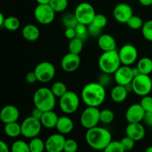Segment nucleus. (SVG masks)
I'll use <instances>...</instances> for the list:
<instances>
[{
	"mask_svg": "<svg viewBox=\"0 0 152 152\" xmlns=\"http://www.w3.org/2000/svg\"><path fill=\"white\" fill-rule=\"evenodd\" d=\"M125 87H126V90H127V91L129 92H131V91H133V86H132V83H129V84H127L126 86H125Z\"/></svg>",
	"mask_w": 152,
	"mask_h": 152,
	"instance_id": "54",
	"label": "nucleus"
},
{
	"mask_svg": "<svg viewBox=\"0 0 152 152\" xmlns=\"http://www.w3.org/2000/svg\"><path fill=\"white\" fill-rule=\"evenodd\" d=\"M83 42L84 41L78 37H75L73 39L70 40L68 44V50L69 52L76 54H80L83 49Z\"/></svg>",
	"mask_w": 152,
	"mask_h": 152,
	"instance_id": "27",
	"label": "nucleus"
},
{
	"mask_svg": "<svg viewBox=\"0 0 152 152\" xmlns=\"http://www.w3.org/2000/svg\"><path fill=\"white\" fill-rule=\"evenodd\" d=\"M59 117L53 111H45L41 119V123L42 126L47 129H53L56 128Z\"/></svg>",
	"mask_w": 152,
	"mask_h": 152,
	"instance_id": "23",
	"label": "nucleus"
},
{
	"mask_svg": "<svg viewBox=\"0 0 152 152\" xmlns=\"http://www.w3.org/2000/svg\"><path fill=\"white\" fill-rule=\"evenodd\" d=\"M19 27H20V22L18 18H16V16H8L6 17L2 28H4L7 31H15L19 29Z\"/></svg>",
	"mask_w": 152,
	"mask_h": 152,
	"instance_id": "29",
	"label": "nucleus"
},
{
	"mask_svg": "<svg viewBox=\"0 0 152 152\" xmlns=\"http://www.w3.org/2000/svg\"><path fill=\"white\" fill-rule=\"evenodd\" d=\"M137 67L142 74L149 75L152 72V60L148 57H143L140 59Z\"/></svg>",
	"mask_w": 152,
	"mask_h": 152,
	"instance_id": "26",
	"label": "nucleus"
},
{
	"mask_svg": "<svg viewBox=\"0 0 152 152\" xmlns=\"http://www.w3.org/2000/svg\"><path fill=\"white\" fill-rule=\"evenodd\" d=\"M0 152H10L8 145L4 141H0Z\"/></svg>",
	"mask_w": 152,
	"mask_h": 152,
	"instance_id": "49",
	"label": "nucleus"
},
{
	"mask_svg": "<svg viewBox=\"0 0 152 152\" xmlns=\"http://www.w3.org/2000/svg\"><path fill=\"white\" fill-rule=\"evenodd\" d=\"M120 142H121L122 145H123V147L124 148L125 151H131V150L134 148L135 141L133 139H132L131 137H129L126 136L120 140Z\"/></svg>",
	"mask_w": 152,
	"mask_h": 152,
	"instance_id": "42",
	"label": "nucleus"
},
{
	"mask_svg": "<svg viewBox=\"0 0 152 152\" xmlns=\"http://www.w3.org/2000/svg\"><path fill=\"white\" fill-rule=\"evenodd\" d=\"M19 117V109L15 105H7L3 107L0 112V119L4 124L16 122Z\"/></svg>",
	"mask_w": 152,
	"mask_h": 152,
	"instance_id": "18",
	"label": "nucleus"
},
{
	"mask_svg": "<svg viewBox=\"0 0 152 152\" xmlns=\"http://www.w3.org/2000/svg\"><path fill=\"white\" fill-rule=\"evenodd\" d=\"M65 141L66 139L62 134L58 133L51 134L45 141V150L47 152L64 151Z\"/></svg>",
	"mask_w": 152,
	"mask_h": 152,
	"instance_id": "13",
	"label": "nucleus"
},
{
	"mask_svg": "<svg viewBox=\"0 0 152 152\" xmlns=\"http://www.w3.org/2000/svg\"><path fill=\"white\" fill-rule=\"evenodd\" d=\"M81 63L80 54L69 52L62 57L61 60V67L65 72L71 73L77 71Z\"/></svg>",
	"mask_w": 152,
	"mask_h": 152,
	"instance_id": "16",
	"label": "nucleus"
},
{
	"mask_svg": "<svg viewBox=\"0 0 152 152\" xmlns=\"http://www.w3.org/2000/svg\"><path fill=\"white\" fill-rule=\"evenodd\" d=\"M56 129L59 133L62 134H68L74 129V122L70 117L67 116H62L59 117Z\"/></svg>",
	"mask_w": 152,
	"mask_h": 152,
	"instance_id": "21",
	"label": "nucleus"
},
{
	"mask_svg": "<svg viewBox=\"0 0 152 152\" xmlns=\"http://www.w3.org/2000/svg\"><path fill=\"white\" fill-rule=\"evenodd\" d=\"M38 82L47 83L51 81L56 74L55 67L50 62H42L36 66L34 69Z\"/></svg>",
	"mask_w": 152,
	"mask_h": 152,
	"instance_id": "10",
	"label": "nucleus"
},
{
	"mask_svg": "<svg viewBox=\"0 0 152 152\" xmlns=\"http://www.w3.org/2000/svg\"><path fill=\"white\" fill-rule=\"evenodd\" d=\"M41 121L33 117H28L22 121L21 124L22 128V135L26 138L37 137L39 134L42 130Z\"/></svg>",
	"mask_w": 152,
	"mask_h": 152,
	"instance_id": "9",
	"label": "nucleus"
},
{
	"mask_svg": "<svg viewBox=\"0 0 152 152\" xmlns=\"http://www.w3.org/2000/svg\"><path fill=\"white\" fill-rule=\"evenodd\" d=\"M145 114V110L142 108L140 104H133L126 111V120L129 123H141L143 121Z\"/></svg>",
	"mask_w": 152,
	"mask_h": 152,
	"instance_id": "17",
	"label": "nucleus"
},
{
	"mask_svg": "<svg viewBox=\"0 0 152 152\" xmlns=\"http://www.w3.org/2000/svg\"><path fill=\"white\" fill-rule=\"evenodd\" d=\"M126 136L131 137L136 142L143 139L145 135V130L140 123H129L126 127Z\"/></svg>",
	"mask_w": 152,
	"mask_h": 152,
	"instance_id": "19",
	"label": "nucleus"
},
{
	"mask_svg": "<svg viewBox=\"0 0 152 152\" xmlns=\"http://www.w3.org/2000/svg\"><path fill=\"white\" fill-rule=\"evenodd\" d=\"M12 152H31L29 144L23 140H16L11 147Z\"/></svg>",
	"mask_w": 152,
	"mask_h": 152,
	"instance_id": "33",
	"label": "nucleus"
},
{
	"mask_svg": "<svg viewBox=\"0 0 152 152\" xmlns=\"http://www.w3.org/2000/svg\"><path fill=\"white\" fill-rule=\"evenodd\" d=\"M74 28H75L76 33H77V37L81 39L83 41L87 39L88 36H89L88 31V25L78 23Z\"/></svg>",
	"mask_w": 152,
	"mask_h": 152,
	"instance_id": "36",
	"label": "nucleus"
},
{
	"mask_svg": "<svg viewBox=\"0 0 152 152\" xmlns=\"http://www.w3.org/2000/svg\"><path fill=\"white\" fill-rule=\"evenodd\" d=\"M86 140L91 148L101 151L105 149L112 140L109 131L104 128L96 126L88 129L86 134Z\"/></svg>",
	"mask_w": 152,
	"mask_h": 152,
	"instance_id": "2",
	"label": "nucleus"
},
{
	"mask_svg": "<svg viewBox=\"0 0 152 152\" xmlns=\"http://www.w3.org/2000/svg\"><path fill=\"white\" fill-rule=\"evenodd\" d=\"M105 88L96 83H90L84 86L81 93L82 99L87 106L98 107L105 101Z\"/></svg>",
	"mask_w": 152,
	"mask_h": 152,
	"instance_id": "1",
	"label": "nucleus"
},
{
	"mask_svg": "<svg viewBox=\"0 0 152 152\" xmlns=\"http://www.w3.org/2000/svg\"><path fill=\"white\" fill-rule=\"evenodd\" d=\"M140 104L145 110V112L152 111V96L149 95L142 96V99L140 100Z\"/></svg>",
	"mask_w": 152,
	"mask_h": 152,
	"instance_id": "40",
	"label": "nucleus"
},
{
	"mask_svg": "<svg viewBox=\"0 0 152 152\" xmlns=\"http://www.w3.org/2000/svg\"><path fill=\"white\" fill-rule=\"evenodd\" d=\"M49 4L56 13H60L67 9L68 0H50Z\"/></svg>",
	"mask_w": 152,
	"mask_h": 152,
	"instance_id": "32",
	"label": "nucleus"
},
{
	"mask_svg": "<svg viewBox=\"0 0 152 152\" xmlns=\"http://www.w3.org/2000/svg\"><path fill=\"white\" fill-rule=\"evenodd\" d=\"M140 4H142V6L148 7V6H152V0H138Z\"/></svg>",
	"mask_w": 152,
	"mask_h": 152,
	"instance_id": "50",
	"label": "nucleus"
},
{
	"mask_svg": "<svg viewBox=\"0 0 152 152\" xmlns=\"http://www.w3.org/2000/svg\"><path fill=\"white\" fill-rule=\"evenodd\" d=\"M141 29L144 38L148 41L152 42V20H148L144 22Z\"/></svg>",
	"mask_w": 152,
	"mask_h": 152,
	"instance_id": "38",
	"label": "nucleus"
},
{
	"mask_svg": "<svg viewBox=\"0 0 152 152\" xmlns=\"http://www.w3.org/2000/svg\"><path fill=\"white\" fill-rule=\"evenodd\" d=\"M98 65L102 72L114 74L122 65L118 51L114 50L103 52L99 56Z\"/></svg>",
	"mask_w": 152,
	"mask_h": 152,
	"instance_id": "4",
	"label": "nucleus"
},
{
	"mask_svg": "<svg viewBox=\"0 0 152 152\" xmlns=\"http://www.w3.org/2000/svg\"><path fill=\"white\" fill-rule=\"evenodd\" d=\"M62 23L66 28H75L79 23L76 18L75 14L74 13H66L63 16L62 19Z\"/></svg>",
	"mask_w": 152,
	"mask_h": 152,
	"instance_id": "31",
	"label": "nucleus"
},
{
	"mask_svg": "<svg viewBox=\"0 0 152 152\" xmlns=\"http://www.w3.org/2000/svg\"><path fill=\"white\" fill-rule=\"evenodd\" d=\"M25 80H26L27 83H29V84H34V83H35L36 82L38 81L37 75H36L34 71L28 73L26 75V77H25Z\"/></svg>",
	"mask_w": 152,
	"mask_h": 152,
	"instance_id": "46",
	"label": "nucleus"
},
{
	"mask_svg": "<svg viewBox=\"0 0 152 152\" xmlns=\"http://www.w3.org/2000/svg\"><path fill=\"white\" fill-rule=\"evenodd\" d=\"M129 92L124 86L117 85L112 88L111 91V98L114 102L120 103L124 102L128 96Z\"/></svg>",
	"mask_w": 152,
	"mask_h": 152,
	"instance_id": "24",
	"label": "nucleus"
},
{
	"mask_svg": "<svg viewBox=\"0 0 152 152\" xmlns=\"http://www.w3.org/2000/svg\"><path fill=\"white\" fill-rule=\"evenodd\" d=\"M38 4H49L50 0H36Z\"/></svg>",
	"mask_w": 152,
	"mask_h": 152,
	"instance_id": "52",
	"label": "nucleus"
},
{
	"mask_svg": "<svg viewBox=\"0 0 152 152\" xmlns=\"http://www.w3.org/2000/svg\"><path fill=\"white\" fill-rule=\"evenodd\" d=\"M91 23H93L94 25H96V26L99 27V28L102 29L108 24V19H107L106 16L105 15L98 13V14H96V16H94L93 22Z\"/></svg>",
	"mask_w": 152,
	"mask_h": 152,
	"instance_id": "39",
	"label": "nucleus"
},
{
	"mask_svg": "<svg viewBox=\"0 0 152 152\" xmlns=\"http://www.w3.org/2000/svg\"><path fill=\"white\" fill-rule=\"evenodd\" d=\"M133 15V9L126 3H120L117 4L113 10V16L115 20L122 24L127 23Z\"/></svg>",
	"mask_w": 152,
	"mask_h": 152,
	"instance_id": "14",
	"label": "nucleus"
},
{
	"mask_svg": "<svg viewBox=\"0 0 152 152\" xmlns=\"http://www.w3.org/2000/svg\"><path fill=\"white\" fill-rule=\"evenodd\" d=\"M132 68L127 65H121L114 74V80L117 85L126 86L129 83H132L134 80Z\"/></svg>",
	"mask_w": 152,
	"mask_h": 152,
	"instance_id": "15",
	"label": "nucleus"
},
{
	"mask_svg": "<svg viewBox=\"0 0 152 152\" xmlns=\"http://www.w3.org/2000/svg\"><path fill=\"white\" fill-rule=\"evenodd\" d=\"M103 152H126L120 141H111L103 150Z\"/></svg>",
	"mask_w": 152,
	"mask_h": 152,
	"instance_id": "37",
	"label": "nucleus"
},
{
	"mask_svg": "<svg viewBox=\"0 0 152 152\" xmlns=\"http://www.w3.org/2000/svg\"><path fill=\"white\" fill-rule=\"evenodd\" d=\"M80 106V98L74 91H68L59 98V108L66 114H71L77 111Z\"/></svg>",
	"mask_w": 152,
	"mask_h": 152,
	"instance_id": "6",
	"label": "nucleus"
},
{
	"mask_svg": "<svg viewBox=\"0 0 152 152\" xmlns=\"http://www.w3.org/2000/svg\"><path fill=\"white\" fill-rule=\"evenodd\" d=\"M100 111L96 107L87 106L80 116V123L86 129H90L97 126L100 122Z\"/></svg>",
	"mask_w": 152,
	"mask_h": 152,
	"instance_id": "8",
	"label": "nucleus"
},
{
	"mask_svg": "<svg viewBox=\"0 0 152 152\" xmlns=\"http://www.w3.org/2000/svg\"><path fill=\"white\" fill-rule=\"evenodd\" d=\"M133 92L140 96L148 95L152 90V80L149 75L140 74L134 78L132 81Z\"/></svg>",
	"mask_w": 152,
	"mask_h": 152,
	"instance_id": "7",
	"label": "nucleus"
},
{
	"mask_svg": "<svg viewBox=\"0 0 152 152\" xmlns=\"http://www.w3.org/2000/svg\"><path fill=\"white\" fill-rule=\"evenodd\" d=\"M127 25L130 28L133 30H139L142 28L144 22L142 19L138 16H133L129 19V20L127 22Z\"/></svg>",
	"mask_w": 152,
	"mask_h": 152,
	"instance_id": "35",
	"label": "nucleus"
},
{
	"mask_svg": "<svg viewBox=\"0 0 152 152\" xmlns=\"http://www.w3.org/2000/svg\"><path fill=\"white\" fill-rule=\"evenodd\" d=\"M145 152H152V146H150L148 147V148H147Z\"/></svg>",
	"mask_w": 152,
	"mask_h": 152,
	"instance_id": "55",
	"label": "nucleus"
},
{
	"mask_svg": "<svg viewBox=\"0 0 152 152\" xmlns=\"http://www.w3.org/2000/svg\"><path fill=\"white\" fill-rule=\"evenodd\" d=\"M4 133L9 137L15 138L22 134V128L17 122L7 123L4 126Z\"/></svg>",
	"mask_w": 152,
	"mask_h": 152,
	"instance_id": "25",
	"label": "nucleus"
},
{
	"mask_svg": "<svg viewBox=\"0 0 152 152\" xmlns=\"http://www.w3.org/2000/svg\"><path fill=\"white\" fill-rule=\"evenodd\" d=\"M56 12L50 4H38L34 11V17L39 23L42 25H49L55 19Z\"/></svg>",
	"mask_w": 152,
	"mask_h": 152,
	"instance_id": "11",
	"label": "nucleus"
},
{
	"mask_svg": "<svg viewBox=\"0 0 152 152\" xmlns=\"http://www.w3.org/2000/svg\"><path fill=\"white\" fill-rule=\"evenodd\" d=\"M111 81H112L111 74H107V73L102 72V74H100L99 78H98V83L105 88L109 86L111 83Z\"/></svg>",
	"mask_w": 152,
	"mask_h": 152,
	"instance_id": "43",
	"label": "nucleus"
},
{
	"mask_svg": "<svg viewBox=\"0 0 152 152\" xmlns=\"http://www.w3.org/2000/svg\"><path fill=\"white\" fill-rule=\"evenodd\" d=\"M74 14L79 23L88 25L93 22L96 13L93 5L85 1L77 6L74 10Z\"/></svg>",
	"mask_w": 152,
	"mask_h": 152,
	"instance_id": "5",
	"label": "nucleus"
},
{
	"mask_svg": "<svg viewBox=\"0 0 152 152\" xmlns=\"http://www.w3.org/2000/svg\"><path fill=\"white\" fill-rule=\"evenodd\" d=\"M5 19L6 17H4V15H3L2 13H0V26H1V28L3 27V25H4Z\"/></svg>",
	"mask_w": 152,
	"mask_h": 152,
	"instance_id": "53",
	"label": "nucleus"
},
{
	"mask_svg": "<svg viewBox=\"0 0 152 152\" xmlns=\"http://www.w3.org/2000/svg\"><path fill=\"white\" fill-rule=\"evenodd\" d=\"M118 53L122 65L127 66L133 65L138 57L137 49L131 44H126L122 46Z\"/></svg>",
	"mask_w": 152,
	"mask_h": 152,
	"instance_id": "12",
	"label": "nucleus"
},
{
	"mask_svg": "<svg viewBox=\"0 0 152 152\" xmlns=\"http://www.w3.org/2000/svg\"><path fill=\"white\" fill-rule=\"evenodd\" d=\"M78 150V143L73 139L66 140L64 146L65 152H77Z\"/></svg>",
	"mask_w": 152,
	"mask_h": 152,
	"instance_id": "41",
	"label": "nucleus"
},
{
	"mask_svg": "<svg viewBox=\"0 0 152 152\" xmlns=\"http://www.w3.org/2000/svg\"><path fill=\"white\" fill-rule=\"evenodd\" d=\"M102 28L96 26L93 23H91L88 25V31L89 36L92 37H97L99 38L102 35Z\"/></svg>",
	"mask_w": 152,
	"mask_h": 152,
	"instance_id": "44",
	"label": "nucleus"
},
{
	"mask_svg": "<svg viewBox=\"0 0 152 152\" xmlns=\"http://www.w3.org/2000/svg\"><path fill=\"white\" fill-rule=\"evenodd\" d=\"M132 72H133L134 77H137V76L141 74L140 71V70L138 69L137 67H135V68H132Z\"/></svg>",
	"mask_w": 152,
	"mask_h": 152,
	"instance_id": "51",
	"label": "nucleus"
},
{
	"mask_svg": "<svg viewBox=\"0 0 152 152\" xmlns=\"http://www.w3.org/2000/svg\"><path fill=\"white\" fill-rule=\"evenodd\" d=\"M43 113H44V111H42L41 109L35 107V108L33 109L32 112H31V117L37 119V120H41L42 117L43 115Z\"/></svg>",
	"mask_w": 152,
	"mask_h": 152,
	"instance_id": "47",
	"label": "nucleus"
},
{
	"mask_svg": "<svg viewBox=\"0 0 152 152\" xmlns=\"http://www.w3.org/2000/svg\"><path fill=\"white\" fill-rule=\"evenodd\" d=\"M143 121L148 126L152 127V111L150 112H145L144 116Z\"/></svg>",
	"mask_w": 152,
	"mask_h": 152,
	"instance_id": "48",
	"label": "nucleus"
},
{
	"mask_svg": "<svg viewBox=\"0 0 152 152\" xmlns=\"http://www.w3.org/2000/svg\"><path fill=\"white\" fill-rule=\"evenodd\" d=\"M99 118H100L101 123H104V124H110L114 121V114L111 110L103 109L100 111Z\"/></svg>",
	"mask_w": 152,
	"mask_h": 152,
	"instance_id": "34",
	"label": "nucleus"
},
{
	"mask_svg": "<svg viewBox=\"0 0 152 152\" xmlns=\"http://www.w3.org/2000/svg\"><path fill=\"white\" fill-rule=\"evenodd\" d=\"M22 37L29 42L37 41L40 36V31L38 27L33 24L27 25L22 28Z\"/></svg>",
	"mask_w": 152,
	"mask_h": 152,
	"instance_id": "22",
	"label": "nucleus"
},
{
	"mask_svg": "<svg viewBox=\"0 0 152 152\" xmlns=\"http://www.w3.org/2000/svg\"><path fill=\"white\" fill-rule=\"evenodd\" d=\"M97 44L99 48L103 52L116 50V40L110 34H102L98 38Z\"/></svg>",
	"mask_w": 152,
	"mask_h": 152,
	"instance_id": "20",
	"label": "nucleus"
},
{
	"mask_svg": "<svg viewBox=\"0 0 152 152\" xmlns=\"http://www.w3.org/2000/svg\"><path fill=\"white\" fill-rule=\"evenodd\" d=\"M34 106L42 111H53L56 105V96L50 88L43 87L37 89L33 96Z\"/></svg>",
	"mask_w": 152,
	"mask_h": 152,
	"instance_id": "3",
	"label": "nucleus"
},
{
	"mask_svg": "<svg viewBox=\"0 0 152 152\" xmlns=\"http://www.w3.org/2000/svg\"><path fill=\"white\" fill-rule=\"evenodd\" d=\"M50 90L56 97L59 98L62 97L68 91L66 85L62 82H56V83H53L50 88Z\"/></svg>",
	"mask_w": 152,
	"mask_h": 152,
	"instance_id": "30",
	"label": "nucleus"
},
{
	"mask_svg": "<svg viewBox=\"0 0 152 152\" xmlns=\"http://www.w3.org/2000/svg\"><path fill=\"white\" fill-rule=\"evenodd\" d=\"M65 37L68 39H73L75 37H77V33H76L75 28H66L65 31Z\"/></svg>",
	"mask_w": 152,
	"mask_h": 152,
	"instance_id": "45",
	"label": "nucleus"
},
{
	"mask_svg": "<svg viewBox=\"0 0 152 152\" xmlns=\"http://www.w3.org/2000/svg\"><path fill=\"white\" fill-rule=\"evenodd\" d=\"M28 144L31 152H43L45 150V142L37 137L32 138Z\"/></svg>",
	"mask_w": 152,
	"mask_h": 152,
	"instance_id": "28",
	"label": "nucleus"
}]
</instances>
